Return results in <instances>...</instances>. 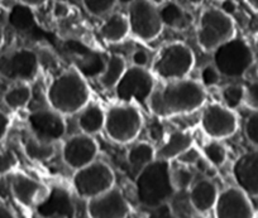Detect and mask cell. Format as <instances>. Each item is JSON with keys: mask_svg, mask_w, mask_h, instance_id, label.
I'll return each mask as SVG.
<instances>
[{"mask_svg": "<svg viewBox=\"0 0 258 218\" xmlns=\"http://www.w3.org/2000/svg\"><path fill=\"white\" fill-rule=\"evenodd\" d=\"M99 144L88 134H74L62 140L61 157L69 168L75 172L98 159Z\"/></svg>", "mask_w": 258, "mask_h": 218, "instance_id": "cell-14", "label": "cell"}, {"mask_svg": "<svg viewBox=\"0 0 258 218\" xmlns=\"http://www.w3.org/2000/svg\"><path fill=\"white\" fill-rule=\"evenodd\" d=\"M217 2H224V0H217Z\"/></svg>", "mask_w": 258, "mask_h": 218, "instance_id": "cell-48", "label": "cell"}, {"mask_svg": "<svg viewBox=\"0 0 258 218\" xmlns=\"http://www.w3.org/2000/svg\"><path fill=\"white\" fill-rule=\"evenodd\" d=\"M219 192L218 185L210 178L204 177L195 179L190 189L187 190L188 204L195 212L205 214L214 209Z\"/></svg>", "mask_w": 258, "mask_h": 218, "instance_id": "cell-20", "label": "cell"}, {"mask_svg": "<svg viewBox=\"0 0 258 218\" xmlns=\"http://www.w3.org/2000/svg\"><path fill=\"white\" fill-rule=\"evenodd\" d=\"M71 183L76 195L89 200L115 187V174L110 165L96 159L86 167L75 170Z\"/></svg>", "mask_w": 258, "mask_h": 218, "instance_id": "cell-9", "label": "cell"}, {"mask_svg": "<svg viewBox=\"0 0 258 218\" xmlns=\"http://www.w3.org/2000/svg\"><path fill=\"white\" fill-rule=\"evenodd\" d=\"M76 123H78L80 133L95 136L96 134L104 131L105 125V110L95 102H89L85 107L81 108L76 114Z\"/></svg>", "mask_w": 258, "mask_h": 218, "instance_id": "cell-24", "label": "cell"}, {"mask_svg": "<svg viewBox=\"0 0 258 218\" xmlns=\"http://www.w3.org/2000/svg\"><path fill=\"white\" fill-rule=\"evenodd\" d=\"M195 67L194 51L183 42L163 44L151 61L150 71L162 82L183 80L190 76Z\"/></svg>", "mask_w": 258, "mask_h": 218, "instance_id": "cell-4", "label": "cell"}, {"mask_svg": "<svg viewBox=\"0 0 258 218\" xmlns=\"http://www.w3.org/2000/svg\"><path fill=\"white\" fill-rule=\"evenodd\" d=\"M0 218H17V215L11 208L0 203Z\"/></svg>", "mask_w": 258, "mask_h": 218, "instance_id": "cell-43", "label": "cell"}, {"mask_svg": "<svg viewBox=\"0 0 258 218\" xmlns=\"http://www.w3.org/2000/svg\"><path fill=\"white\" fill-rule=\"evenodd\" d=\"M150 2H151V3L155 4V6L161 7V6H163V4H166V3H168V2H171V0H150Z\"/></svg>", "mask_w": 258, "mask_h": 218, "instance_id": "cell-47", "label": "cell"}, {"mask_svg": "<svg viewBox=\"0 0 258 218\" xmlns=\"http://www.w3.org/2000/svg\"><path fill=\"white\" fill-rule=\"evenodd\" d=\"M148 210L150 212L146 218H192L187 213H180L178 210H176V208L172 204V200Z\"/></svg>", "mask_w": 258, "mask_h": 218, "instance_id": "cell-34", "label": "cell"}, {"mask_svg": "<svg viewBox=\"0 0 258 218\" xmlns=\"http://www.w3.org/2000/svg\"><path fill=\"white\" fill-rule=\"evenodd\" d=\"M220 97H222V103H224L227 107L235 110L243 105L244 100V86L232 83L227 85L220 90Z\"/></svg>", "mask_w": 258, "mask_h": 218, "instance_id": "cell-32", "label": "cell"}, {"mask_svg": "<svg viewBox=\"0 0 258 218\" xmlns=\"http://www.w3.org/2000/svg\"><path fill=\"white\" fill-rule=\"evenodd\" d=\"M41 218H75L76 207L71 193L62 187H52L46 197L36 205Z\"/></svg>", "mask_w": 258, "mask_h": 218, "instance_id": "cell-18", "label": "cell"}, {"mask_svg": "<svg viewBox=\"0 0 258 218\" xmlns=\"http://www.w3.org/2000/svg\"><path fill=\"white\" fill-rule=\"evenodd\" d=\"M27 125L31 135L49 144H57L63 140L68 131L64 116L51 107L32 111L27 118Z\"/></svg>", "mask_w": 258, "mask_h": 218, "instance_id": "cell-13", "label": "cell"}, {"mask_svg": "<svg viewBox=\"0 0 258 218\" xmlns=\"http://www.w3.org/2000/svg\"><path fill=\"white\" fill-rule=\"evenodd\" d=\"M156 149L155 145L148 141H137L132 143L131 148L126 152V162L131 165L137 174L141 169L147 167L148 164L156 160Z\"/></svg>", "mask_w": 258, "mask_h": 218, "instance_id": "cell-26", "label": "cell"}, {"mask_svg": "<svg viewBox=\"0 0 258 218\" xmlns=\"http://www.w3.org/2000/svg\"><path fill=\"white\" fill-rule=\"evenodd\" d=\"M207 102V91L199 81L183 80L162 82L156 87L148 100V110L160 119L192 114L202 108Z\"/></svg>", "mask_w": 258, "mask_h": 218, "instance_id": "cell-2", "label": "cell"}, {"mask_svg": "<svg viewBox=\"0 0 258 218\" xmlns=\"http://www.w3.org/2000/svg\"><path fill=\"white\" fill-rule=\"evenodd\" d=\"M131 61H132V66L148 68L152 59L150 58V53L145 48H136L131 54Z\"/></svg>", "mask_w": 258, "mask_h": 218, "instance_id": "cell-40", "label": "cell"}, {"mask_svg": "<svg viewBox=\"0 0 258 218\" xmlns=\"http://www.w3.org/2000/svg\"><path fill=\"white\" fill-rule=\"evenodd\" d=\"M213 210L215 218H254L249 195L237 185L220 190Z\"/></svg>", "mask_w": 258, "mask_h": 218, "instance_id": "cell-15", "label": "cell"}, {"mask_svg": "<svg viewBox=\"0 0 258 218\" xmlns=\"http://www.w3.org/2000/svg\"><path fill=\"white\" fill-rule=\"evenodd\" d=\"M244 135L249 144L258 148V110L253 111L244 124Z\"/></svg>", "mask_w": 258, "mask_h": 218, "instance_id": "cell-38", "label": "cell"}, {"mask_svg": "<svg viewBox=\"0 0 258 218\" xmlns=\"http://www.w3.org/2000/svg\"><path fill=\"white\" fill-rule=\"evenodd\" d=\"M213 64L222 77H243L253 66L252 47L244 39L234 37L213 52Z\"/></svg>", "mask_w": 258, "mask_h": 218, "instance_id": "cell-8", "label": "cell"}, {"mask_svg": "<svg viewBox=\"0 0 258 218\" xmlns=\"http://www.w3.org/2000/svg\"><path fill=\"white\" fill-rule=\"evenodd\" d=\"M32 95L33 92H32L31 83L14 82L4 92V105L13 111L22 110L31 102Z\"/></svg>", "mask_w": 258, "mask_h": 218, "instance_id": "cell-28", "label": "cell"}, {"mask_svg": "<svg viewBox=\"0 0 258 218\" xmlns=\"http://www.w3.org/2000/svg\"><path fill=\"white\" fill-rule=\"evenodd\" d=\"M41 72V57L34 49L18 47L0 53V77L9 82L32 83Z\"/></svg>", "mask_w": 258, "mask_h": 218, "instance_id": "cell-7", "label": "cell"}, {"mask_svg": "<svg viewBox=\"0 0 258 218\" xmlns=\"http://www.w3.org/2000/svg\"><path fill=\"white\" fill-rule=\"evenodd\" d=\"M126 67L128 66H126V61L124 59V57L119 56V54H111V56L106 57L105 68L98 77L99 83L105 90H110V88L114 90L119 80L123 77Z\"/></svg>", "mask_w": 258, "mask_h": 218, "instance_id": "cell-27", "label": "cell"}, {"mask_svg": "<svg viewBox=\"0 0 258 218\" xmlns=\"http://www.w3.org/2000/svg\"><path fill=\"white\" fill-rule=\"evenodd\" d=\"M244 86V100L243 105L247 106L249 110H258V77L248 81Z\"/></svg>", "mask_w": 258, "mask_h": 218, "instance_id": "cell-37", "label": "cell"}, {"mask_svg": "<svg viewBox=\"0 0 258 218\" xmlns=\"http://www.w3.org/2000/svg\"><path fill=\"white\" fill-rule=\"evenodd\" d=\"M11 128V119L4 111L0 110V141L3 140Z\"/></svg>", "mask_w": 258, "mask_h": 218, "instance_id": "cell-41", "label": "cell"}, {"mask_svg": "<svg viewBox=\"0 0 258 218\" xmlns=\"http://www.w3.org/2000/svg\"><path fill=\"white\" fill-rule=\"evenodd\" d=\"M202 158H203L202 152H200V150H198L197 148L192 145L190 149L186 150V152L183 153V154H181L176 160H177V163H180V164L188 165V167L195 168V165L198 164V162H199Z\"/></svg>", "mask_w": 258, "mask_h": 218, "instance_id": "cell-39", "label": "cell"}, {"mask_svg": "<svg viewBox=\"0 0 258 218\" xmlns=\"http://www.w3.org/2000/svg\"><path fill=\"white\" fill-rule=\"evenodd\" d=\"M126 17L131 34L142 42L156 41L165 28L160 8L150 0H131Z\"/></svg>", "mask_w": 258, "mask_h": 218, "instance_id": "cell-11", "label": "cell"}, {"mask_svg": "<svg viewBox=\"0 0 258 218\" xmlns=\"http://www.w3.org/2000/svg\"><path fill=\"white\" fill-rule=\"evenodd\" d=\"M232 174L237 187L249 197H258V148L243 153L235 159Z\"/></svg>", "mask_w": 258, "mask_h": 218, "instance_id": "cell-19", "label": "cell"}, {"mask_svg": "<svg viewBox=\"0 0 258 218\" xmlns=\"http://www.w3.org/2000/svg\"><path fill=\"white\" fill-rule=\"evenodd\" d=\"M99 34L106 43L110 44H118L125 41L131 34L126 14L115 12L104 17V21L99 27Z\"/></svg>", "mask_w": 258, "mask_h": 218, "instance_id": "cell-23", "label": "cell"}, {"mask_svg": "<svg viewBox=\"0 0 258 218\" xmlns=\"http://www.w3.org/2000/svg\"><path fill=\"white\" fill-rule=\"evenodd\" d=\"M245 3H247L253 11L258 13V0H245Z\"/></svg>", "mask_w": 258, "mask_h": 218, "instance_id": "cell-45", "label": "cell"}, {"mask_svg": "<svg viewBox=\"0 0 258 218\" xmlns=\"http://www.w3.org/2000/svg\"><path fill=\"white\" fill-rule=\"evenodd\" d=\"M11 190L14 199L27 208L36 207L48 192L41 183L24 174L13 175L11 180Z\"/></svg>", "mask_w": 258, "mask_h": 218, "instance_id": "cell-21", "label": "cell"}, {"mask_svg": "<svg viewBox=\"0 0 258 218\" xmlns=\"http://www.w3.org/2000/svg\"><path fill=\"white\" fill-rule=\"evenodd\" d=\"M44 97L48 107L61 115H76L91 101L88 80L71 63L61 64L47 78Z\"/></svg>", "mask_w": 258, "mask_h": 218, "instance_id": "cell-1", "label": "cell"}, {"mask_svg": "<svg viewBox=\"0 0 258 218\" xmlns=\"http://www.w3.org/2000/svg\"><path fill=\"white\" fill-rule=\"evenodd\" d=\"M4 41H6V33H4V27H3V24L0 23V47L3 46Z\"/></svg>", "mask_w": 258, "mask_h": 218, "instance_id": "cell-46", "label": "cell"}, {"mask_svg": "<svg viewBox=\"0 0 258 218\" xmlns=\"http://www.w3.org/2000/svg\"><path fill=\"white\" fill-rule=\"evenodd\" d=\"M237 37L232 16L218 7H207L197 24V42L204 52H214L225 42Z\"/></svg>", "mask_w": 258, "mask_h": 218, "instance_id": "cell-6", "label": "cell"}, {"mask_svg": "<svg viewBox=\"0 0 258 218\" xmlns=\"http://www.w3.org/2000/svg\"><path fill=\"white\" fill-rule=\"evenodd\" d=\"M200 126L209 139L225 140L237 133L239 121L235 110L222 102H212L203 106Z\"/></svg>", "mask_w": 258, "mask_h": 218, "instance_id": "cell-12", "label": "cell"}, {"mask_svg": "<svg viewBox=\"0 0 258 218\" xmlns=\"http://www.w3.org/2000/svg\"><path fill=\"white\" fill-rule=\"evenodd\" d=\"M19 162L17 155L13 150L3 149L0 150V177L11 174L12 172L17 169Z\"/></svg>", "mask_w": 258, "mask_h": 218, "instance_id": "cell-35", "label": "cell"}, {"mask_svg": "<svg viewBox=\"0 0 258 218\" xmlns=\"http://www.w3.org/2000/svg\"><path fill=\"white\" fill-rule=\"evenodd\" d=\"M64 51L69 56L70 63L86 80L98 78L103 73L106 64V57L99 52L74 41L64 44Z\"/></svg>", "mask_w": 258, "mask_h": 218, "instance_id": "cell-17", "label": "cell"}, {"mask_svg": "<svg viewBox=\"0 0 258 218\" xmlns=\"http://www.w3.org/2000/svg\"><path fill=\"white\" fill-rule=\"evenodd\" d=\"M194 145V139L188 131L173 130L166 135L161 147L156 149V159L172 162Z\"/></svg>", "mask_w": 258, "mask_h": 218, "instance_id": "cell-22", "label": "cell"}, {"mask_svg": "<svg viewBox=\"0 0 258 218\" xmlns=\"http://www.w3.org/2000/svg\"><path fill=\"white\" fill-rule=\"evenodd\" d=\"M145 119L142 111L132 102H119L105 110L104 131L113 143L129 145L142 133Z\"/></svg>", "mask_w": 258, "mask_h": 218, "instance_id": "cell-5", "label": "cell"}, {"mask_svg": "<svg viewBox=\"0 0 258 218\" xmlns=\"http://www.w3.org/2000/svg\"><path fill=\"white\" fill-rule=\"evenodd\" d=\"M156 78L150 68L129 66L114 87L119 102H132L147 107L148 100L156 88Z\"/></svg>", "mask_w": 258, "mask_h": 218, "instance_id": "cell-10", "label": "cell"}, {"mask_svg": "<svg viewBox=\"0 0 258 218\" xmlns=\"http://www.w3.org/2000/svg\"><path fill=\"white\" fill-rule=\"evenodd\" d=\"M171 180H172L176 192L187 193L192 183L195 182L194 168L180 164V163H178L177 167H172V164H171Z\"/></svg>", "mask_w": 258, "mask_h": 218, "instance_id": "cell-31", "label": "cell"}, {"mask_svg": "<svg viewBox=\"0 0 258 218\" xmlns=\"http://www.w3.org/2000/svg\"><path fill=\"white\" fill-rule=\"evenodd\" d=\"M200 152H202L205 160L214 168L223 167L228 159V149L224 145V143H223V140L209 139L203 145Z\"/></svg>", "mask_w": 258, "mask_h": 218, "instance_id": "cell-30", "label": "cell"}, {"mask_svg": "<svg viewBox=\"0 0 258 218\" xmlns=\"http://www.w3.org/2000/svg\"><path fill=\"white\" fill-rule=\"evenodd\" d=\"M220 78L222 75L219 73V71L217 69V67L214 64H205L204 67L200 71V80L199 82L207 87H215V86L219 85Z\"/></svg>", "mask_w": 258, "mask_h": 218, "instance_id": "cell-36", "label": "cell"}, {"mask_svg": "<svg viewBox=\"0 0 258 218\" xmlns=\"http://www.w3.org/2000/svg\"><path fill=\"white\" fill-rule=\"evenodd\" d=\"M135 189L138 203L148 209L171 202L177 194L171 180V162L156 159L141 169L136 174Z\"/></svg>", "mask_w": 258, "mask_h": 218, "instance_id": "cell-3", "label": "cell"}, {"mask_svg": "<svg viewBox=\"0 0 258 218\" xmlns=\"http://www.w3.org/2000/svg\"><path fill=\"white\" fill-rule=\"evenodd\" d=\"M86 213L89 218H126L131 213V205L123 193L114 187L86 200Z\"/></svg>", "mask_w": 258, "mask_h": 218, "instance_id": "cell-16", "label": "cell"}, {"mask_svg": "<svg viewBox=\"0 0 258 218\" xmlns=\"http://www.w3.org/2000/svg\"><path fill=\"white\" fill-rule=\"evenodd\" d=\"M158 8L163 26L173 31H186L192 23L190 13L175 0H171Z\"/></svg>", "mask_w": 258, "mask_h": 218, "instance_id": "cell-25", "label": "cell"}, {"mask_svg": "<svg viewBox=\"0 0 258 218\" xmlns=\"http://www.w3.org/2000/svg\"><path fill=\"white\" fill-rule=\"evenodd\" d=\"M19 4L23 7H27L29 9H38L43 7L48 0H18Z\"/></svg>", "mask_w": 258, "mask_h": 218, "instance_id": "cell-42", "label": "cell"}, {"mask_svg": "<svg viewBox=\"0 0 258 218\" xmlns=\"http://www.w3.org/2000/svg\"><path fill=\"white\" fill-rule=\"evenodd\" d=\"M23 149L27 157L37 163H44L51 160L56 154V144L44 143L29 134L23 143Z\"/></svg>", "mask_w": 258, "mask_h": 218, "instance_id": "cell-29", "label": "cell"}, {"mask_svg": "<svg viewBox=\"0 0 258 218\" xmlns=\"http://www.w3.org/2000/svg\"><path fill=\"white\" fill-rule=\"evenodd\" d=\"M81 3L86 13L96 18H104L108 14L113 13L118 0H81Z\"/></svg>", "mask_w": 258, "mask_h": 218, "instance_id": "cell-33", "label": "cell"}, {"mask_svg": "<svg viewBox=\"0 0 258 218\" xmlns=\"http://www.w3.org/2000/svg\"><path fill=\"white\" fill-rule=\"evenodd\" d=\"M252 49H253V64L255 66V69H257V73H258V37L255 38Z\"/></svg>", "mask_w": 258, "mask_h": 218, "instance_id": "cell-44", "label": "cell"}]
</instances>
